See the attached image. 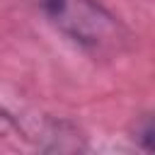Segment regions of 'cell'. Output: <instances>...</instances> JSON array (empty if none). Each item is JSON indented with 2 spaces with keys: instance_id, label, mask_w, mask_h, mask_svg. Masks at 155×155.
I'll return each mask as SVG.
<instances>
[{
  "instance_id": "obj_1",
  "label": "cell",
  "mask_w": 155,
  "mask_h": 155,
  "mask_svg": "<svg viewBox=\"0 0 155 155\" xmlns=\"http://www.w3.org/2000/svg\"><path fill=\"white\" fill-rule=\"evenodd\" d=\"M51 22L80 46L107 48L121 39L119 22L94 0H46Z\"/></svg>"
}]
</instances>
